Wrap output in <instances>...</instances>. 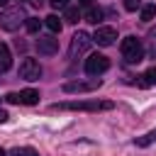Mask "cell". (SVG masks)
Listing matches in <instances>:
<instances>
[{"label":"cell","mask_w":156,"mask_h":156,"mask_svg":"<svg viewBox=\"0 0 156 156\" xmlns=\"http://www.w3.org/2000/svg\"><path fill=\"white\" fill-rule=\"evenodd\" d=\"M37 51L44 54V56H54L58 51V39H54V37H39L37 39Z\"/></svg>","instance_id":"10"},{"label":"cell","mask_w":156,"mask_h":156,"mask_svg":"<svg viewBox=\"0 0 156 156\" xmlns=\"http://www.w3.org/2000/svg\"><path fill=\"white\" fill-rule=\"evenodd\" d=\"M24 20H27V17H24L22 7H12V10H5V12L0 15V27L7 29V32H15Z\"/></svg>","instance_id":"3"},{"label":"cell","mask_w":156,"mask_h":156,"mask_svg":"<svg viewBox=\"0 0 156 156\" xmlns=\"http://www.w3.org/2000/svg\"><path fill=\"white\" fill-rule=\"evenodd\" d=\"M63 17H66V22H78L80 20V10L68 5V7H63Z\"/></svg>","instance_id":"14"},{"label":"cell","mask_w":156,"mask_h":156,"mask_svg":"<svg viewBox=\"0 0 156 156\" xmlns=\"http://www.w3.org/2000/svg\"><path fill=\"white\" fill-rule=\"evenodd\" d=\"M115 39H117V29L115 27H98L95 34H93V41L98 46H110V44H115Z\"/></svg>","instance_id":"9"},{"label":"cell","mask_w":156,"mask_h":156,"mask_svg":"<svg viewBox=\"0 0 156 156\" xmlns=\"http://www.w3.org/2000/svg\"><path fill=\"white\" fill-rule=\"evenodd\" d=\"M102 15H105V12H102L100 7L93 5V7H88V12H85V22H90V24H100V22H102Z\"/></svg>","instance_id":"12"},{"label":"cell","mask_w":156,"mask_h":156,"mask_svg":"<svg viewBox=\"0 0 156 156\" xmlns=\"http://www.w3.org/2000/svg\"><path fill=\"white\" fill-rule=\"evenodd\" d=\"M122 5H124V10L134 12L136 7H141V0H122Z\"/></svg>","instance_id":"19"},{"label":"cell","mask_w":156,"mask_h":156,"mask_svg":"<svg viewBox=\"0 0 156 156\" xmlns=\"http://www.w3.org/2000/svg\"><path fill=\"white\" fill-rule=\"evenodd\" d=\"M51 7H68V0H51Z\"/></svg>","instance_id":"20"},{"label":"cell","mask_w":156,"mask_h":156,"mask_svg":"<svg viewBox=\"0 0 156 156\" xmlns=\"http://www.w3.org/2000/svg\"><path fill=\"white\" fill-rule=\"evenodd\" d=\"M0 156H5V151H2V149H0Z\"/></svg>","instance_id":"28"},{"label":"cell","mask_w":156,"mask_h":156,"mask_svg":"<svg viewBox=\"0 0 156 156\" xmlns=\"http://www.w3.org/2000/svg\"><path fill=\"white\" fill-rule=\"evenodd\" d=\"M107 68H110V58L102 56V54H90V56L85 58V73H88V76H100V73H105Z\"/></svg>","instance_id":"5"},{"label":"cell","mask_w":156,"mask_h":156,"mask_svg":"<svg viewBox=\"0 0 156 156\" xmlns=\"http://www.w3.org/2000/svg\"><path fill=\"white\" fill-rule=\"evenodd\" d=\"M10 156H39V154L34 149H29V146H15L10 151Z\"/></svg>","instance_id":"16"},{"label":"cell","mask_w":156,"mask_h":156,"mask_svg":"<svg viewBox=\"0 0 156 156\" xmlns=\"http://www.w3.org/2000/svg\"><path fill=\"white\" fill-rule=\"evenodd\" d=\"M134 144H136L139 149H144V146H149V139H146V136H139V139H136Z\"/></svg>","instance_id":"21"},{"label":"cell","mask_w":156,"mask_h":156,"mask_svg":"<svg viewBox=\"0 0 156 156\" xmlns=\"http://www.w3.org/2000/svg\"><path fill=\"white\" fill-rule=\"evenodd\" d=\"M10 66H12V54H10L7 44H2V41H0V73H5Z\"/></svg>","instance_id":"11"},{"label":"cell","mask_w":156,"mask_h":156,"mask_svg":"<svg viewBox=\"0 0 156 156\" xmlns=\"http://www.w3.org/2000/svg\"><path fill=\"white\" fill-rule=\"evenodd\" d=\"M5 2H7V0H0V5H5Z\"/></svg>","instance_id":"27"},{"label":"cell","mask_w":156,"mask_h":156,"mask_svg":"<svg viewBox=\"0 0 156 156\" xmlns=\"http://www.w3.org/2000/svg\"><path fill=\"white\" fill-rule=\"evenodd\" d=\"M154 17H156V5H144L141 7V20L144 22H151Z\"/></svg>","instance_id":"17"},{"label":"cell","mask_w":156,"mask_h":156,"mask_svg":"<svg viewBox=\"0 0 156 156\" xmlns=\"http://www.w3.org/2000/svg\"><path fill=\"white\" fill-rule=\"evenodd\" d=\"M112 100H66V102H54L51 110H80V112H100V110H112Z\"/></svg>","instance_id":"1"},{"label":"cell","mask_w":156,"mask_h":156,"mask_svg":"<svg viewBox=\"0 0 156 156\" xmlns=\"http://www.w3.org/2000/svg\"><path fill=\"white\" fill-rule=\"evenodd\" d=\"M78 5H83V7H93V0H78Z\"/></svg>","instance_id":"23"},{"label":"cell","mask_w":156,"mask_h":156,"mask_svg":"<svg viewBox=\"0 0 156 156\" xmlns=\"http://www.w3.org/2000/svg\"><path fill=\"white\" fill-rule=\"evenodd\" d=\"M119 49H122V56H124L127 63H139V61L144 58V46H141V41H139L136 37H127V39H122Z\"/></svg>","instance_id":"2"},{"label":"cell","mask_w":156,"mask_h":156,"mask_svg":"<svg viewBox=\"0 0 156 156\" xmlns=\"http://www.w3.org/2000/svg\"><path fill=\"white\" fill-rule=\"evenodd\" d=\"M156 83V66H151L144 76H139V85L141 88H149V85H154Z\"/></svg>","instance_id":"13"},{"label":"cell","mask_w":156,"mask_h":156,"mask_svg":"<svg viewBox=\"0 0 156 156\" xmlns=\"http://www.w3.org/2000/svg\"><path fill=\"white\" fill-rule=\"evenodd\" d=\"M90 41H93V37H90L88 32H76V34L71 37V46H68L71 58H76V56H80V54H85V51H88V46H90Z\"/></svg>","instance_id":"4"},{"label":"cell","mask_w":156,"mask_h":156,"mask_svg":"<svg viewBox=\"0 0 156 156\" xmlns=\"http://www.w3.org/2000/svg\"><path fill=\"white\" fill-rule=\"evenodd\" d=\"M24 27H27V32H39V27H41V20H37V17H27L24 20Z\"/></svg>","instance_id":"18"},{"label":"cell","mask_w":156,"mask_h":156,"mask_svg":"<svg viewBox=\"0 0 156 156\" xmlns=\"http://www.w3.org/2000/svg\"><path fill=\"white\" fill-rule=\"evenodd\" d=\"M102 85L100 78H90V80H71L63 85V93H93Z\"/></svg>","instance_id":"6"},{"label":"cell","mask_w":156,"mask_h":156,"mask_svg":"<svg viewBox=\"0 0 156 156\" xmlns=\"http://www.w3.org/2000/svg\"><path fill=\"white\" fill-rule=\"evenodd\" d=\"M7 117H10V115H7L5 110H0V124H5V122H7Z\"/></svg>","instance_id":"22"},{"label":"cell","mask_w":156,"mask_h":156,"mask_svg":"<svg viewBox=\"0 0 156 156\" xmlns=\"http://www.w3.org/2000/svg\"><path fill=\"white\" fill-rule=\"evenodd\" d=\"M5 100L7 102H17V105H37L39 102V90L27 88V90H20V93H7Z\"/></svg>","instance_id":"7"},{"label":"cell","mask_w":156,"mask_h":156,"mask_svg":"<svg viewBox=\"0 0 156 156\" xmlns=\"http://www.w3.org/2000/svg\"><path fill=\"white\" fill-rule=\"evenodd\" d=\"M146 139H149V144H151V141H156V129H154V132H149V134H146Z\"/></svg>","instance_id":"24"},{"label":"cell","mask_w":156,"mask_h":156,"mask_svg":"<svg viewBox=\"0 0 156 156\" xmlns=\"http://www.w3.org/2000/svg\"><path fill=\"white\" fill-rule=\"evenodd\" d=\"M32 5H39V7H41V5H44V0H32Z\"/></svg>","instance_id":"25"},{"label":"cell","mask_w":156,"mask_h":156,"mask_svg":"<svg viewBox=\"0 0 156 156\" xmlns=\"http://www.w3.org/2000/svg\"><path fill=\"white\" fill-rule=\"evenodd\" d=\"M44 24H46V27H49L54 34H56V32H61V20H58L56 15H49V17L44 20Z\"/></svg>","instance_id":"15"},{"label":"cell","mask_w":156,"mask_h":156,"mask_svg":"<svg viewBox=\"0 0 156 156\" xmlns=\"http://www.w3.org/2000/svg\"><path fill=\"white\" fill-rule=\"evenodd\" d=\"M39 76H41V66H39L37 58H24L20 63V78H24V80H39Z\"/></svg>","instance_id":"8"},{"label":"cell","mask_w":156,"mask_h":156,"mask_svg":"<svg viewBox=\"0 0 156 156\" xmlns=\"http://www.w3.org/2000/svg\"><path fill=\"white\" fill-rule=\"evenodd\" d=\"M149 37H151V39H156V29H154V32H151V34H149Z\"/></svg>","instance_id":"26"}]
</instances>
